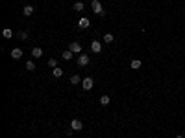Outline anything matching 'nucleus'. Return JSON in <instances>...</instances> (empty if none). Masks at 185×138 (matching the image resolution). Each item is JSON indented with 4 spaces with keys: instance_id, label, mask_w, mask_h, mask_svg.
I'll list each match as a JSON object with an SVG mask.
<instances>
[{
    "instance_id": "obj_1",
    "label": "nucleus",
    "mask_w": 185,
    "mask_h": 138,
    "mask_svg": "<svg viewBox=\"0 0 185 138\" xmlns=\"http://www.w3.org/2000/svg\"><path fill=\"white\" fill-rule=\"evenodd\" d=\"M91 8H93V13H96L98 17H104V15H106V11H104V8H102V4H100V0H93V2H91Z\"/></svg>"
},
{
    "instance_id": "obj_2",
    "label": "nucleus",
    "mask_w": 185,
    "mask_h": 138,
    "mask_svg": "<svg viewBox=\"0 0 185 138\" xmlns=\"http://www.w3.org/2000/svg\"><path fill=\"white\" fill-rule=\"evenodd\" d=\"M69 50H71L72 53H82V44H80L78 41H72L71 46H69Z\"/></svg>"
},
{
    "instance_id": "obj_3",
    "label": "nucleus",
    "mask_w": 185,
    "mask_h": 138,
    "mask_svg": "<svg viewBox=\"0 0 185 138\" xmlns=\"http://www.w3.org/2000/svg\"><path fill=\"white\" fill-rule=\"evenodd\" d=\"M78 65H80V66H87V65H89V55H85V53H80V55H78Z\"/></svg>"
},
{
    "instance_id": "obj_4",
    "label": "nucleus",
    "mask_w": 185,
    "mask_h": 138,
    "mask_svg": "<svg viewBox=\"0 0 185 138\" xmlns=\"http://www.w3.org/2000/svg\"><path fill=\"white\" fill-rule=\"evenodd\" d=\"M71 129H72V131H82V129H83L82 120H72V122H71Z\"/></svg>"
},
{
    "instance_id": "obj_5",
    "label": "nucleus",
    "mask_w": 185,
    "mask_h": 138,
    "mask_svg": "<svg viewBox=\"0 0 185 138\" xmlns=\"http://www.w3.org/2000/svg\"><path fill=\"white\" fill-rule=\"evenodd\" d=\"M93 85H94V83H93V79H91V77H85V79L82 81L83 90H91V88H93Z\"/></svg>"
},
{
    "instance_id": "obj_6",
    "label": "nucleus",
    "mask_w": 185,
    "mask_h": 138,
    "mask_svg": "<svg viewBox=\"0 0 185 138\" xmlns=\"http://www.w3.org/2000/svg\"><path fill=\"white\" fill-rule=\"evenodd\" d=\"M91 50L94 53H100V52H102V42H100V41H93L91 42Z\"/></svg>"
},
{
    "instance_id": "obj_7",
    "label": "nucleus",
    "mask_w": 185,
    "mask_h": 138,
    "mask_svg": "<svg viewBox=\"0 0 185 138\" xmlns=\"http://www.w3.org/2000/svg\"><path fill=\"white\" fill-rule=\"evenodd\" d=\"M21 57H22V50H21V48H13V50H11V59L17 61V59H21Z\"/></svg>"
},
{
    "instance_id": "obj_8",
    "label": "nucleus",
    "mask_w": 185,
    "mask_h": 138,
    "mask_svg": "<svg viewBox=\"0 0 185 138\" xmlns=\"http://www.w3.org/2000/svg\"><path fill=\"white\" fill-rule=\"evenodd\" d=\"M89 26H91V20H89L87 17H83L82 20H80V28H83V29H87Z\"/></svg>"
},
{
    "instance_id": "obj_9",
    "label": "nucleus",
    "mask_w": 185,
    "mask_h": 138,
    "mask_svg": "<svg viewBox=\"0 0 185 138\" xmlns=\"http://www.w3.org/2000/svg\"><path fill=\"white\" fill-rule=\"evenodd\" d=\"M22 13H24V17H30V15H33V6H24Z\"/></svg>"
},
{
    "instance_id": "obj_10",
    "label": "nucleus",
    "mask_w": 185,
    "mask_h": 138,
    "mask_svg": "<svg viewBox=\"0 0 185 138\" xmlns=\"http://www.w3.org/2000/svg\"><path fill=\"white\" fill-rule=\"evenodd\" d=\"M52 76H54V77H61V76H63V68L56 66V68L52 70Z\"/></svg>"
},
{
    "instance_id": "obj_11",
    "label": "nucleus",
    "mask_w": 185,
    "mask_h": 138,
    "mask_svg": "<svg viewBox=\"0 0 185 138\" xmlns=\"http://www.w3.org/2000/svg\"><path fill=\"white\" fill-rule=\"evenodd\" d=\"M130 66H132L133 70H139V68H141V61H139V59H133V61L130 63Z\"/></svg>"
},
{
    "instance_id": "obj_12",
    "label": "nucleus",
    "mask_w": 185,
    "mask_h": 138,
    "mask_svg": "<svg viewBox=\"0 0 185 138\" xmlns=\"http://www.w3.org/2000/svg\"><path fill=\"white\" fill-rule=\"evenodd\" d=\"M32 55H33V57H41V55H43V50H41L39 46H35V48L32 50Z\"/></svg>"
},
{
    "instance_id": "obj_13",
    "label": "nucleus",
    "mask_w": 185,
    "mask_h": 138,
    "mask_svg": "<svg viewBox=\"0 0 185 138\" xmlns=\"http://www.w3.org/2000/svg\"><path fill=\"white\" fill-rule=\"evenodd\" d=\"M115 41V37L111 35V33H106V35H104V42H106V44H111Z\"/></svg>"
},
{
    "instance_id": "obj_14",
    "label": "nucleus",
    "mask_w": 185,
    "mask_h": 138,
    "mask_svg": "<svg viewBox=\"0 0 185 138\" xmlns=\"http://www.w3.org/2000/svg\"><path fill=\"white\" fill-rule=\"evenodd\" d=\"M109 101H111V100H109V96H106V94L100 96V105H109Z\"/></svg>"
},
{
    "instance_id": "obj_15",
    "label": "nucleus",
    "mask_w": 185,
    "mask_h": 138,
    "mask_svg": "<svg viewBox=\"0 0 185 138\" xmlns=\"http://www.w3.org/2000/svg\"><path fill=\"white\" fill-rule=\"evenodd\" d=\"M2 35L6 37V39H11V37H13V31H11V29H9V28H6V29H4V31H2Z\"/></svg>"
},
{
    "instance_id": "obj_16",
    "label": "nucleus",
    "mask_w": 185,
    "mask_h": 138,
    "mask_svg": "<svg viewBox=\"0 0 185 138\" xmlns=\"http://www.w3.org/2000/svg\"><path fill=\"white\" fill-rule=\"evenodd\" d=\"M63 59H65V61H71V59H72V52L71 50H67V52H63V55H61Z\"/></svg>"
},
{
    "instance_id": "obj_17",
    "label": "nucleus",
    "mask_w": 185,
    "mask_h": 138,
    "mask_svg": "<svg viewBox=\"0 0 185 138\" xmlns=\"http://www.w3.org/2000/svg\"><path fill=\"white\" fill-rule=\"evenodd\" d=\"M72 9H74V11H82V9H83V4H82V2H76V4L72 6Z\"/></svg>"
},
{
    "instance_id": "obj_18",
    "label": "nucleus",
    "mask_w": 185,
    "mask_h": 138,
    "mask_svg": "<svg viewBox=\"0 0 185 138\" xmlns=\"http://www.w3.org/2000/svg\"><path fill=\"white\" fill-rule=\"evenodd\" d=\"M80 81H82V79H80V76H76V74H74V76L71 77V83H72V85H78Z\"/></svg>"
},
{
    "instance_id": "obj_19",
    "label": "nucleus",
    "mask_w": 185,
    "mask_h": 138,
    "mask_svg": "<svg viewBox=\"0 0 185 138\" xmlns=\"http://www.w3.org/2000/svg\"><path fill=\"white\" fill-rule=\"evenodd\" d=\"M48 66L56 68V66H58V61H56V59H54V57H52V59H48Z\"/></svg>"
},
{
    "instance_id": "obj_20",
    "label": "nucleus",
    "mask_w": 185,
    "mask_h": 138,
    "mask_svg": "<svg viewBox=\"0 0 185 138\" xmlns=\"http://www.w3.org/2000/svg\"><path fill=\"white\" fill-rule=\"evenodd\" d=\"M26 68H28V70H35V65H33V61H26Z\"/></svg>"
},
{
    "instance_id": "obj_21",
    "label": "nucleus",
    "mask_w": 185,
    "mask_h": 138,
    "mask_svg": "<svg viewBox=\"0 0 185 138\" xmlns=\"http://www.w3.org/2000/svg\"><path fill=\"white\" fill-rule=\"evenodd\" d=\"M19 39H22V41H26V39H28V31H21V33H19Z\"/></svg>"
},
{
    "instance_id": "obj_22",
    "label": "nucleus",
    "mask_w": 185,
    "mask_h": 138,
    "mask_svg": "<svg viewBox=\"0 0 185 138\" xmlns=\"http://www.w3.org/2000/svg\"><path fill=\"white\" fill-rule=\"evenodd\" d=\"M176 138H183V136H176Z\"/></svg>"
}]
</instances>
